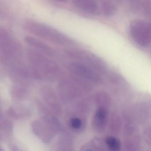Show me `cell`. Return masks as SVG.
I'll return each instance as SVG.
<instances>
[{
    "label": "cell",
    "instance_id": "6da1fadb",
    "mask_svg": "<svg viewBox=\"0 0 151 151\" xmlns=\"http://www.w3.org/2000/svg\"><path fill=\"white\" fill-rule=\"evenodd\" d=\"M24 29L34 36L60 45L73 44L74 40L53 27L32 19H26L22 24Z\"/></svg>",
    "mask_w": 151,
    "mask_h": 151
},
{
    "label": "cell",
    "instance_id": "7a4b0ae2",
    "mask_svg": "<svg viewBox=\"0 0 151 151\" xmlns=\"http://www.w3.org/2000/svg\"><path fill=\"white\" fill-rule=\"evenodd\" d=\"M129 32L134 42L141 47H147L151 43V22L135 19L130 24Z\"/></svg>",
    "mask_w": 151,
    "mask_h": 151
},
{
    "label": "cell",
    "instance_id": "3957f363",
    "mask_svg": "<svg viewBox=\"0 0 151 151\" xmlns=\"http://www.w3.org/2000/svg\"><path fill=\"white\" fill-rule=\"evenodd\" d=\"M74 6L86 13L99 15L101 10L96 0H72Z\"/></svg>",
    "mask_w": 151,
    "mask_h": 151
},
{
    "label": "cell",
    "instance_id": "277c9868",
    "mask_svg": "<svg viewBox=\"0 0 151 151\" xmlns=\"http://www.w3.org/2000/svg\"><path fill=\"white\" fill-rule=\"evenodd\" d=\"M108 121V113L106 109L101 107L96 111L94 117V127L99 132H102L105 129L107 125Z\"/></svg>",
    "mask_w": 151,
    "mask_h": 151
},
{
    "label": "cell",
    "instance_id": "5b68a950",
    "mask_svg": "<svg viewBox=\"0 0 151 151\" xmlns=\"http://www.w3.org/2000/svg\"><path fill=\"white\" fill-rule=\"evenodd\" d=\"M100 10L105 16L111 17L116 14L118 7L116 3L113 0H101Z\"/></svg>",
    "mask_w": 151,
    "mask_h": 151
},
{
    "label": "cell",
    "instance_id": "8992f818",
    "mask_svg": "<svg viewBox=\"0 0 151 151\" xmlns=\"http://www.w3.org/2000/svg\"><path fill=\"white\" fill-rule=\"evenodd\" d=\"M24 40L29 45L37 48L47 53L51 54L52 52V48L48 45L35 37L27 36L24 37Z\"/></svg>",
    "mask_w": 151,
    "mask_h": 151
},
{
    "label": "cell",
    "instance_id": "52a82bcc",
    "mask_svg": "<svg viewBox=\"0 0 151 151\" xmlns=\"http://www.w3.org/2000/svg\"><path fill=\"white\" fill-rule=\"evenodd\" d=\"M106 142L107 146L111 151H118L121 149V141L116 137L109 136L106 139Z\"/></svg>",
    "mask_w": 151,
    "mask_h": 151
},
{
    "label": "cell",
    "instance_id": "ba28073f",
    "mask_svg": "<svg viewBox=\"0 0 151 151\" xmlns=\"http://www.w3.org/2000/svg\"><path fill=\"white\" fill-rule=\"evenodd\" d=\"M122 126V122L120 116L116 114L112 116L110 121V129L114 134H117L120 131Z\"/></svg>",
    "mask_w": 151,
    "mask_h": 151
},
{
    "label": "cell",
    "instance_id": "9c48e42d",
    "mask_svg": "<svg viewBox=\"0 0 151 151\" xmlns=\"http://www.w3.org/2000/svg\"><path fill=\"white\" fill-rule=\"evenodd\" d=\"M138 9L145 16L151 18V0H141Z\"/></svg>",
    "mask_w": 151,
    "mask_h": 151
},
{
    "label": "cell",
    "instance_id": "30bf717a",
    "mask_svg": "<svg viewBox=\"0 0 151 151\" xmlns=\"http://www.w3.org/2000/svg\"><path fill=\"white\" fill-rule=\"evenodd\" d=\"M70 124L74 129H79L82 126V122L78 118H72L70 120Z\"/></svg>",
    "mask_w": 151,
    "mask_h": 151
},
{
    "label": "cell",
    "instance_id": "8fae6325",
    "mask_svg": "<svg viewBox=\"0 0 151 151\" xmlns=\"http://www.w3.org/2000/svg\"><path fill=\"white\" fill-rule=\"evenodd\" d=\"M53 1L56 2H60V3H66L68 1V0H52Z\"/></svg>",
    "mask_w": 151,
    "mask_h": 151
}]
</instances>
